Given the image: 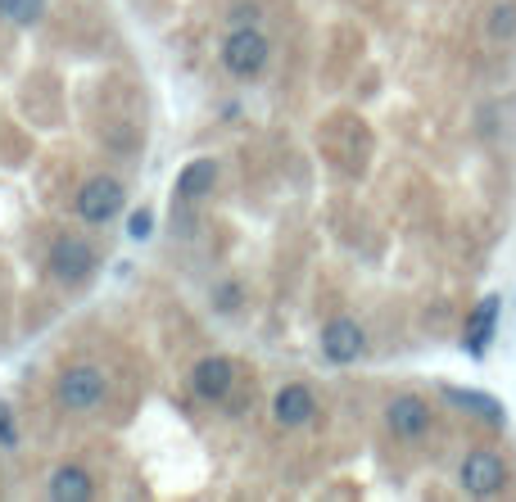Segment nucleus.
Returning <instances> with one entry per match:
<instances>
[{"instance_id": "7", "label": "nucleus", "mask_w": 516, "mask_h": 502, "mask_svg": "<svg viewBox=\"0 0 516 502\" xmlns=\"http://www.w3.org/2000/svg\"><path fill=\"white\" fill-rule=\"evenodd\" d=\"M118 208H123V186L114 177H91L78 190V213L87 222H109V218H118Z\"/></svg>"}, {"instance_id": "18", "label": "nucleus", "mask_w": 516, "mask_h": 502, "mask_svg": "<svg viewBox=\"0 0 516 502\" xmlns=\"http://www.w3.org/2000/svg\"><path fill=\"white\" fill-rule=\"evenodd\" d=\"M236 304H241V290H236V285H223V290H217V308L236 313Z\"/></svg>"}, {"instance_id": "17", "label": "nucleus", "mask_w": 516, "mask_h": 502, "mask_svg": "<svg viewBox=\"0 0 516 502\" xmlns=\"http://www.w3.org/2000/svg\"><path fill=\"white\" fill-rule=\"evenodd\" d=\"M0 444H5V448L19 444V430H14V421H10V407H0Z\"/></svg>"}, {"instance_id": "10", "label": "nucleus", "mask_w": 516, "mask_h": 502, "mask_svg": "<svg viewBox=\"0 0 516 502\" xmlns=\"http://www.w3.org/2000/svg\"><path fill=\"white\" fill-rule=\"evenodd\" d=\"M232 381H236V367H232V357H204V363L190 372V385H195V394L199 398H208V403H217V398H227L232 394Z\"/></svg>"}, {"instance_id": "1", "label": "nucleus", "mask_w": 516, "mask_h": 502, "mask_svg": "<svg viewBox=\"0 0 516 502\" xmlns=\"http://www.w3.org/2000/svg\"><path fill=\"white\" fill-rule=\"evenodd\" d=\"M507 480H512L507 457H503L498 448H485V444L471 448V453L462 457V466H458V484H462L467 498H494V493L507 489Z\"/></svg>"}, {"instance_id": "8", "label": "nucleus", "mask_w": 516, "mask_h": 502, "mask_svg": "<svg viewBox=\"0 0 516 502\" xmlns=\"http://www.w3.org/2000/svg\"><path fill=\"white\" fill-rule=\"evenodd\" d=\"M272 416H276V425H285V430H294V425H309L313 416H317V398H313V389L309 385H281L276 389V398H272Z\"/></svg>"}, {"instance_id": "16", "label": "nucleus", "mask_w": 516, "mask_h": 502, "mask_svg": "<svg viewBox=\"0 0 516 502\" xmlns=\"http://www.w3.org/2000/svg\"><path fill=\"white\" fill-rule=\"evenodd\" d=\"M127 231H131V240H145V236H150L155 231V218H150V213H131V222H127Z\"/></svg>"}, {"instance_id": "4", "label": "nucleus", "mask_w": 516, "mask_h": 502, "mask_svg": "<svg viewBox=\"0 0 516 502\" xmlns=\"http://www.w3.org/2000/svg\"><path fill=\"white\" fill-rule=\"evenodd\" d=\"M385 425H390V435L403 439V444H417L426 430H430V403L421 394H394L385 403Z\"/></svg>"}, {"instance_id": "14", "label": "nucleus", "mask_w": 516, "mask_h": 502, "mask_svg": "<svg viewBox=\"0 0 516 502\" xmlns=\"http://www.w3.org/2000/svg\"><path fill=\"white\" fill-rule=\"evenodd\" d=\"M485 37L489 41H516V5H512V0H498V5L485 14Z\"/></svg>"}, {"instance_id": "6", "label": "nucleus", "mask_w": 516, "mask_h": 502, "mask_svg": "<svg viewBox=\"0 0 516 502\" xmlns=\"http://www.w3.org/2000/svg\"><path fill=\"white\" fill-rule=\"evenodd\" d=\"M105 398V376L96 367H72L59 376V403L72 412H91Z\"/></svg>"}, {"instance_id": "2", "label": "nucleus", "mask_w": 516, "mask_h": 502, "mask_svg": "<svg viewBox=\"0 0 516 502\" xmlns=\"http://www.w3.org/2000/svg\"><path fill=\"white\" fill-rule=\"evenodd\" d=\"M267 37L258 32V28H250V23H241L232 37H227V46H223V63L232 68L236 78H254V73H263V63H267Z\"/></svg>"}, {"instance_id": "13", "label": "nucleus", "mask_w": 516, "mask_h": 502, "mask_svg": "<svg viewBox=\"0 0 516 502\" xmlns=\"http://www.w3.org/2000/svg\"><path fill=\"white\" fill-rule=\"evenodd\" d=\"M50 498H59V502H87L91 498V475L82 466H59L50 475Z\"/></svg>"}, {"instance_id": "9", "label": "nucleus", "mask_w": 516, "mask_h": 502, "mask_svg": "<svg viewBox=\"0 0 516 502\" xmlns=\"http://www.w3.org/2000/svg\"><path fill=\"white\" fill-rule=\"evenodd\" d=\"M498 308H503V299L498 295H485L480 304H476V313H471V322H467V335H462V344H467V353L480 357L489 353V344H494V330H498Z\"/></svg>"}, {"instance_id": "15", "label": "nucleus", "mask_w": 516, "mask_h": 502, "mask_svg": "<svg viewBox=\"0 0 516 502\" xmlns=\"http://www.w3.org/2000/svg\"><path fill=\"white\" fill-rule=\"evenodd\" d=\"M46 0H0V23H14V28H32L41 19Z\"/></svg>"}, {"instance_id": "11", "label": "nucleus", "mask_w": 516, "mask_h": 502, "mask_svg": "<svg viewBox=\"0 0 516 502\" xmlns=\"http://www.w3.org/2000/svg\"><path fill=\"white\" fill-rule=\"evenodd\" d=\"M439 394H444V403H453V407H462L467 416H480V421H489V425H503V421H507L503 403H498L494 394H485V389H462V385H444Z\"/></svg>"}, {"instance_id": "5", "label": "nucleus", "mask_w": 516, "mask_h": 502, "mask_svg": "<svg viewBox=\"0 0 516 502\" xmlns=\"http://www.w3.org/2000/svg\"><path fill=\"white\" fill-rule=\"evenodd\" d=\"M322 353H326V363H335V367L358 363V357L367 353V335H362V326H358L353 317H335V322H326V330H322Z\"/></svg>"}, {"instance_id": "12", "label": "nucleus", "mask_w": 516, "mask_h": 502, "mask_svg": "<svg viewBox=\"0 0 516 502\" xmlns=\"http://www.w3.org/2000/svg\"><path fill=\"white\" fill-rule=\"evenodd\" d=\"M213 186H217V163L213 159H195L177 172V199H186V204L204 199Z\"/></svg>"}, {"instance_id": "3", "label": "nucleus", "mask_w": 516, "mask_h": 502, "mask_svg": "<svg viewBox=\"0 0 516 502\" xmlns=\"http://www.w3.org/2000/svg\"><path fill=\"white\" fill-rule=\"evenodd\" d=\"M96 267V249L82 240V236H59L50 245V276L59 285H82Z\"/></svg>"}]
</instances>
